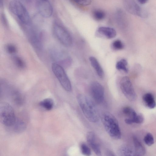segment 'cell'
Listing matches in <instances>:
<instances>
[{
    "mask_svg": "<svg viewBox=\"0 0 156 156\" xmlns=\"http://www.w3.org/2000/svg\"><path fill=\"white\" fill-rule=\"evenodd\" d=\"M119 86L122 93L129 100L134 101L136 100V94L128 77L124 76L122 77L120 81Z\"/></svg>",
    "mask_w": 156,
    "mask_h": 156,
    "instance_id": "7",
    "label": "cell"
},
{
    "mask_svg": "<svg viewBox=\"0 0 156 156\" xmlns=\"http://www.w3.org/2000/svg\"><path fill=\"white\" fill-rule=\"evenodd\" d=\"M148 0H137V1L141 4H144L146 3Z\"/></svg>",
    "mask_w": 156,
    "mask_h": 156,
    "instance_id": "32",
    "label": "cell"
},
{
    "mask_svg": "<svg viewBox=\"0 0 156 156\" xmlns=\"http://www.w3.org/2000/svg\"><path fill=\"white\" fill-rule=\"evenodd\" d=\"M144 141L147 145L151 146L154 143V140L153 136L151 133H148L145 136L144 138Z\"/></svg>",
    "mask_w": 156,
    "mask_h": 156,
    "instance_id": "26",
    "label": "cell"
},
{
    "mask_svg": "<svg viewBox=\"0 0 156 156\" xmlns=\"http://www.w3.org/2000/svg\"><path fill=\"white\" fill-rule=\"evenodd\" d=\"M128 63L126 60L122 59L118 61L116 64V68L118 70L128 73V69L127 67Z\"/></svg>",
    "mask_w": 156,
    "mask_h": 156,
    "instance_id": "19",
    "label": "cell"
},
{
    "mask_svg": "<svg viewBox=\"0 0 156 156\" xmlns=\"http://www.w3.org/2000/svg\"><path fill=\"white\" fill-rule=\"evenodd\" d=\"M9 8L10 11L16 16L24 25L29 26L31 20L27 10L18 0H12L9 3Z\"/></svg>",
    "mask_w": 156,
    "mask_h": 156,
    "instance_id": "3",
    "label": "cell"
},
{
    "mask_svg": "<svg viewBox=\"0 0 156 156\" xmlns=\"http://www.w3.org/2000/svg\"><path fill=\"white\" fill-rule=\"evenodd\" d=\"M118 152L120 156H131L133 154L131 149L126 145H123L120 147Z\"/></svg>",
    "mask_w": 156,
    "mask_h": 156,
    "instance_id": "20",
    "label": "cell"
},
{
    "mask_svg": "<svg viewBox=\"0 0 156 156\" xmlns=\"http://www.w3.org/2000/svg\"><path fill=\"white\" fill-rule=\"evenodd\" d=\"M104 127L109 136L113 139L119 140L121 136L118 122L112 114L109 112L103 113L101 117Z\"/></svg>",
    "mask_w": 156,
    "mask_h": 156,
    "instance_id": "2",
    "label": "cell"
},
{
    "mask_svg": "<svg viewBox=\"0 0 156 156\" xmlns=\"http://www.w3.org/2000/svg\"><path fill=\"white\" fill-rule=\"evenodd\" d=\"M53 30L55 37L63 45L69 47L73 43L72 37L67 30L57 23H54Z\"/></svg>",
    "mask_w": 156,
    "mask_h": 156,
    "instance_id": "6",
    "label": "cell"
},
{
    "mask_svg": "<svg viewBox=\"0 0 156 156\" xmlns=\"http://www.w3.org/2000/svg\"><path fill=\"white\" fill-rule=\"evenodd\" d=\"M111 47L114 50H119L123 49L124 45L121 40H116L112 42Z\"/></svg>",
    "mask_w": 156,
    "mask_h": 156,
    "instance_id": "25",
    "label": "cell"
},
{
    "mask_svg": "<svg viewBox=\"0 0 156 156\" xmlns=\"http://www.w3.org/2000/svg\"><path fill=\"white\" fill-rule=\"evenodd\" d=\"M16 119L13 109L8 103L1 102L0 104V121L6 126H12Z\"/></svg>",
    "mask_w": 156,
    "mask_h": 156,
    "instance_id": "4",
    "label": "cell"
},
{
    "mask_svg": "<svg viewBox=\"0 0 156 156\" xmlns=\"http://www.w3.org/2000/svg\"><path fill=\"white\" fill-rule=\"evenodd\" d=\"M2 20L3 23H4L5 25H7V19L6 18V17L5 16V15L4 14H2Z\"/></svg>",
    "mask_w": 156,
    "mask_h": 156,
    "instance_id": "31",
    "label": "cell"
},
{
    "mask_svg": "<svg viewBox=\"0 0 156 156\" xmlns=\"http://www.w3.org/2000/svg\"><path fill=\"white\" fill-rule=\"evenodd\" d=\"M122 112L127 117L125 119L126 123L131 124L135 123V118L137 114L133 109L130 107H126L123 108Z\"/></svg>",
    "mask_w": 156,
    "mask_h": 156,
    "instance_id": "14",
    "label": "cell"
},
{
    "mask_svg": "<svg viewBox=\"0 0 156 156\" xmlns=\"http://www.w3.org/2000/svg\"><path fill=\"white\" fill-rule=\"evenodd\" d=\"M14 131L16 132H20L23 131L26 128L25 123L23 120L20 119H16L12 125Z\"/></svg>",
    "mask_w": 156,
    "mask_h": 156,
    "instance_id": "18",
    "label": "cell"
},
{
    "mask_svg": "<svg viewBox=\"0 0 156 156\" xmlns=\"http://www.w3.org/2000/svg\"><path fill=\"white\" fill-rule=\"evenodd\" d=\"M5 48L7 51L10 54H14L17 51L16 47L12 44H8L6 46Z\"/></svg>",
    "mask_w": 156,
    "mask_h": 156,
    "instance_id": "29",
    "label": "cell"
},
{
    "mask_svg": "<svg viewBox=\"0 0 156 156\" xmlns=\"http://www.w3.org/2000/svg\"><path fill=\"white\" fill-rule=\"evenodd\" d=\"M123 4L126 10L131 14L144 18L148 16L147 12L135 0H123Z\"/></svg>",
    "mask_w": 156,
    "mask_h": 156,
    "instance_id": "8",
    "label": "cell"
},
{
    "mask_svg": "<svg viewBox=\"0 0 156 156\" xmlns=\"http://www.w3.org/2000/svg\"><path fill=\"white\" fill-rule=\"evenodd\" d=\"M13 62L17 67L20 69H23L26 67V64L24 60L18 56H14L12 58Z\"/></svg>",
    "mask_w": 156,
    "mask_h": 156,
    "instance_id": "24",
    "label": "cell"
},
{
    "mask_svg": "<svg viewBox=\"0 0 156 156\" xmlns=\"http://www.w3.org/2000/svg\"><path fill=\"white\" fill-rule=\"evenodd\" d=\"M40 1H48V0H40Z\"/></svg>",
    "mask_w": 156,
    "mask_h": 156,
    "instance_id": "34",
    "label": "cell"
},
{
    "mask_svg": "<svg viewBox=\"0 0 156 156\" xmlns=\"http://www.w3.org/2000/svg\"><path fill=\"white\" fill-rule=\"evenodd\" d=\"M144 121L143 116L141 114H137L135 118V123L141 124Z\"/></svg>",
    "mask_w": 156,
    "mask_h": 156,
    "instance_id": "30",
    "label": "cell"
},
{
    "mask_svg": "<svg viewBox=\"0 0 156 156\" xmlns=\"http://www.w3.org/2000/svg\"><path fill=\"white\" fill-rule=\"evenodd\" d=\"M91 95L93 99L97 103H102L104 100L105 91L104 87L99 83L94 81L90 87Z\"/></svg>",
    "mask_w": 156,
    "mask_h": 156,
    "instance_id": "9",
    "label": "cell"
},
{
    "mask_svg": "<svg viewBox=\"0 0 156 156\" xmlns=\"http://www.w3.org/2000/svg\"><path fill=\"white\" fill-rule=\"evenodd\" d=\"M76 98L79 106L86 118L92 122H98L99 116L94 102L88 97L82 94H79Z\"/></svg>",
    "mask_w": 156,
    "mask_h": 156,
    "instance_id": "1",
    "label": "cell"
},
{
    "mask_svg": "<svg viewBox=\"0 0 156 156\" xmlns=\"http://www.w3.org/2000/svg\"><path fill=\"white\" fill-rule=\"evenodd\" d=\"M12 98L14 102L18 105H22L23 103V97L18 91H15L13 92Z\"/></svg>",
    "mask_w": 156,
    "mask_h": 156,
    "instance_id": "23",
    "label": "cell"
},
{
    "mask_svg": "<svg viewBox=\"0 0 156 156\" xmlns=\"http://www.w3.org/2000/svg\"><path fill=\"white\" fill-rule=\"evenodd\" d=\"M112 151H108L107 154H108V155H110V156H114L115 155Z\"/></svg>",
    "mask_w": 156,
    "mask_h": 156,
    "instance_id": "33",
    "label": "cell"
},
{
    "mask_svg": "<svg viewBox=\"0 0 156 156\" xmlns=\"http://www.w3.org/2000/svg\"><path fill=\"white\" fill-rule=\"evenodd\" d=\"M94 18L97 21H101L104 19L106 14L103 10L96 9L94 10L92 13Z\"/></svg>",
    "mask_w": 156,
    "mask_h": 156,
    "instance_id": "22",
    "label": "cell"
},
{
    "mask_svg": "<svg viewBox=\"0 0 156 156\" xmlns=\"http://www.w3.org/2000/svg\"><path fill=\"white\" fill-rule=\"evenodd\" d=\"M87 142L95 153L98 156L101 154L99 144L97 141L94 133L92 131L88 132L86 136Z\"/></svg>",
    "mask_w": 156,
    "mask_h": 156,
    "instance_id": "12",
    "label": "cell"
},
{
    "mask_svg": "<svg viewBox=\"0 0 156 156\" xmlns=\"http://www.w3.org/2000/svg\"><path fill=\"white\" fill-rule=\"evenodd\" d=\"M143 99L148 108L153 109L155 107L156 103L153 95L151 93H147L145 94L143 97Z\"/></svg>",
    "mask_w": 156,
    "mask_h": 156,
    "instance_id": "17",
    "label": "cell"
},
{
    "mask_svg": "<svg viewBox=\"0 0 156 156\" xmlns=\"http://www.w3.org/2000/svg\"><path fill=\"white\" fill-rule=\"evenodd\" d=\"M28 38L33 46L38 51H41L43 48V43L40 33L33 29L28 32Z\"/></svg>",
    "mask_w": 156,
    "mask_h": 156,
    "instance_id": "10",
    "label": "cell"
},
{
    "mask_svg": "<svg viewBox=\"0 0 156 156\" xmlns=\"http://www.w3.org/2000/svg\"><path fill=\"white\" fill-rule=\"evenodd\" d=\"M51 68L53 72L63 88L67 91H71V84L63 67L55 62L52 64Z\"/></svg>",
    "mask_w": 156,
    "mask_h": 156,
    "instance_id": "5",
    "label": "cell"
},
{
    "mask_svg": "<svg viewBox=\"0 0 156 156\" xmlns=\"http://www.w3.org/2000/svg\"><path fill=\"white\" fill-rule=\"evenodd\" d=\"M72 2L78 5L85 6L90 4L91 0H70Z\"/></svg>",
    "mask_w": 156,
    "mask_h": 156,
    "instance_id": "28",
    "label": "cell"
},
{
    "mask_svg": "<svg viewBox=\"0 0 156 156\" xmlns=\"http://www.w3.org/2000/svg\"><path fill=\"white\" fill-rule=\"evenodd\" d=\"M37 7L39 14L44 17H49L53 13L52 6L48 1L40 0L37 4Z\"/></svg>",
    "mask_w": 156,
    "mask_h": 156,
    "instance_id": "11",
    "label": "cell"
},
{
    "mask_svg": "<svg viewBox=\"0 0 156 156\" xmlns=\"http://www.w3.org/2000/svg\"><path fill=\"white\" fill-rule=\"evenodd\" d=\"M39 104L46 110H50L53 108L54 102L52 99L47 98L40 101Z\"/></svg>",
    "mask_w": 156,
    "mask_h": 156,
    "instance_id": "21",
    "label": "cell"
},
{
    "mask_svg": "<svg viewBox=\"0 0 156 156\" xmlns=\"http://www.w3.org/2000/svg\"><path fill=\"white\" fill-rule=\"evenodd\" d=\"M97 33L101 36L108 39L113 38L116 35L115 30L109 27H100L97 29Z\"/></svg>",
    "mask_w": 156,
    "mask_h": 156,
    "instance_id": "13",
    "label": "cell"
},
{
    "mask_svg": "<svg viewBox=\"0 0 156 156\" xmlns=\"http://www.w3.org/2000/svg\"><path fill=\"white\" fill-rule=\"evenodd\" d=\"M80 149L83 154L86 156H89L91 154L90 148L85 144H82L80 145Z\"/></svg>",
    "mask_w": 156,
    "mask_h": 156,
    "instance_id": "27",
    "label": "cell"
},
{
    "mask_svg": "<svg viewBox=\"0 0 156 156\" xmlns=\"http://www.w3.org/2000/svg\"><path fill=\"white\" fill-rule=\"evenodd\" d=\"M133 142L135 147L134 155L143 156L146 153V150L144 147L135 136L133 138Z\"/></svg>",
    "mask_w": 156,
    "mask_h": 156,
    "instance_id": "16",
    "label": "cell"
},
{
    "mask_svg": "<svg viewBox=\"0 0 156 156\" xmlns=\"http://www.w3.org/2000/svg\"><path fill=\"white\" fill-rule=\"evenodd\" d=\"M89 60L98 76L100 78H103L104 76V72L98 60L94 56L90 57Z\"/></svg>",
    "mask_w": 156,
    "mask_h": 156,
    "instance_id": "15",
    "label": "cell"
}]
</instances>
